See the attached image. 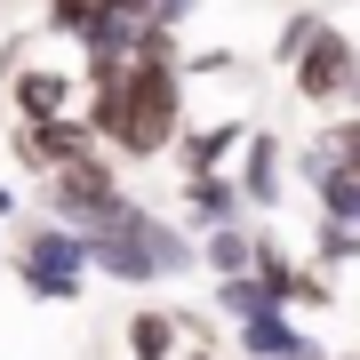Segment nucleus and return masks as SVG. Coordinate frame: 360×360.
Segmentation results:
<instances>
[{"label": "nucleus", "instance_id": "nucleus-1", "mask_svg": "<svg viewBox=\"0 0 360 360\" xmlns=\"http://www.w3.org/2000/svg\"><path fill=\"white\" fill-rule=\"evenodd\" d=\"M184 112H193L184 72H176V65H136V56H129V80H120V129L104 136V153H120L129 168L160 160L168 144H176Z\"/></svg>", "mask_w": 360, "mask_h": 360}, {"label": "nucleus", "instance_id": "nucleus-2", "mask_svg": "<svg viewBox=\"0 0 360 360\" xmlns=\"http://www.w3.org/2000/svg\"><path fill=\"white\" fill-rule=\"evenodd\" d=\"M49 217H65V224H80V232H96V224H112L120 208H129L136 193L120 184V153H104V144H89L80 160H65V168H49Z\"/></svg>", "mask_w": 360, "mask_h": 360}, {"label": "nucleus", "instance_id": "nucleus-3", "mask_svg": "<svg viewBox=\"0 0 360 360\" xmlns=\"http://www.w3.org/2000/svg\"><path fill=\"white\" fill-rule=\"evenodd\" d=\"M153 232H160V208L129 200L112 224H96V232H89V272H104V281H120V288H153V281H160Z\"/></svg>", "mask_w": 360, "mask_h": 360}, {"label": "nucleus", "instance_id": "nucleus-4", "mask_svg": "<svg viewBox=\"0 0 360 360\" xmlns=\"http://www.w3.org/2000/svg\"><path fill=\"white\" fill-rule=\"evenodd\" d=\"M232 184H240V200L257 208V217H272V208H288V136H272L248 120L240 153H232Z\"/></svg>", "mask_w": 360, "mask_h": 360}, {"label": "nucleus", "instance_id": "nucleus-5", "mask_svg": "<svg viewBox=\"0 0 360 360\" xmlns=\"http://www.w3.org/2000/svg\"><path fill=\"white\" fill-rule=\"evenodd\" d=\"M89 144H96V136H89L80 112H49V120H16V129H8V160L25 168V176H49V168L80 160Z\"/></svg>", "mask_w": 360, "mask_h": 360}, {"label": "nucleus", "instance_id": "nucleus-6", "mask_svg": "<svg viewBox=\"0 0 360 360\" xmlns=\"http://www.w3.org/2000/svg\"><path fill=\"white\" fill-rule=\"evenodd\" d=\"M352 49H360L352 32L321 25V32L304 40V56L288 65V89L304 96V104H345V72H352Z\"/></svg>", "mask_w": 360, "mask_h": 360}, {"label": "nucleus", "instance_id": "nucleus-7", "mask_svg": "<svg viewBox=\"0 0 360 360\" xmlns=\"http://www.w3.org/2000/svg\"><path fill=\"white\" fill-rule=\"evenodd\" d=\"M240 136H248V120H232V112H184V129H176V144H168V160H176V176L232 168Z\"/></svg>", "mask_w": 360, "mask_h": 360}, {"label": "nucleus", "instance_id": "nucleus-8", "mask_svg": "<svg viewBox=\"0 0 360 360\" xmlns=\"http://www.w3.org/2000/svg\"><path fill=\"white\" fill-rule=\"evenodd\" d=\"M16 272H89V232L65 217H25L16 232Z\"/></svg>", "mask_w": 360, "mask_h": 360}, {"label": "nucleus", "instance_id": "nucleus-9", "mask_svg": "<svg viewBox=\"0 0 360 360\" xmlns=\"http://www.w3.org/2000/svg\"><path fill=\"white\" fill-rule=\"evenodd\" d=\"M8 112L16 120H49V112H80V65L65 72V65H16L8 72Z\"/></svg>", "mask_w": 360, "mask_h": 360}, {"label": "nucleus", "instance_id": "nucleus-10", "mask_svg": "<svg viewBox=\"0 0 360 360\" xmlns=\"http://www.w3.org/2000/svg\"><path fill=\"white\" fill-rule=\"evenodd\" d=\"M232 217H248L232 168H200V176H184V193H176V224H184V232H208V224H232Z\"/></svg>", "mask_w": 360, "mask_h": 360}, {"label": "nucleus", "instance_id": "nucleus-11", "mask_svg": "<svg viewBox=\"0 0 360 360\" xmlns=\"http://www.w3.org/2000/svg\"><path fill=\"white\" fill-rule=\"evenodd\" d=\"M304 336L312 328H296L288 304H264V312H248V321H232V352H240V360H296Z\"/></svg>", "mask_w": 360, "mask_h": 360}, {"label": "nucleus", "instance_id": "nucleus-12", "mask_svg": "<svg viewBox=\"0 0 360 360\" xmlns=\"http://www.w3.org/2000/svg\"><path fill=\"white\" fill-rule=\"evenodd\" d=\"M200 240V272L217 281V272H248V257H257V224L248 217H232V224H208V232H193Z\"/></svg>", "mask_w": 360, "mask_h": 360}, {"label": "nucleus", "instance_id": "nucleus-13", "mask_svg": "<svg viewBox=\"0 0 360 360\" xmlns=\"http://www.w3.org/2000/svg\"><path fill=\"white\" fill-rule=\"evenodd\" d=\"M176 345H184L176 312H160V304L129 312V360H176Z\"/></svg>", "mask_w": 360, "mask_h": 360}, {"label": "nucleus", "instance_id": "nucleus-14", "mask_svg": "<svg viewBox=\"0 0 360 360\" xmlns=\"http://www.w3.org/2000/svg\"><path fill=\"white\" fill-rule=\"evenodd\" d=\"M72 49H80V56H129V49H136V16H120L112 0H104V8H96V25L80 32Z\"/></svg>", "mask_w": 360, "mask_h": 360}, {"label": "nucleus", "instance_id": "nucleus-15", "mask_svg": "<svg viewBox=\"0 0 360 360\" xmlns=\"http://www.w3.org/2000/svg\"><path fill=\"white\" fill-rule=\"evenodd\" d=\"M312 200H321V217H336V224H360V168H345L336 160L321 184H312Z\"/></svg>", "mask_w": 360, "mask_h": 360}, {"label": "nucleus", "instance_id": "nucleus-16", "mask_svg": "<svg viewBox=\"0 0 360 360\" xmlns=\"http://www.w3.org/2000/svg\"><path fill=\"white\" fill-rule=\"evenodd\" d=\"M136 65H184V25H160V16H136Z\"/></svg>", "mask_w": 360, "mask_h": 360}, {"label": "nucleus", "instance_id": "nucleus-17", "mask_svg": "<svg viewBox=\"0 0 360 360\" xmlns=\"http://www.w3.org/2000/svg\"><path fill=\"white\" fill-rule=\"evenodd\" d=\"M16 288H25L32 304H80V296H89V272H16Z\"/></svg>", "mask_w": 360, "mask_h": 360}, {"label": "nucleus", "instance_id": "nucleus-18", "mask_svg": "<svg viewBox=\"0 0 360 360\" xmlns=\"http://www.w3.org/2000/svg\"><path fill=\"white\" fill-rule=\"evenodd\" d=\"M281 304H288V312H328V304H336V288H328V272L296 264L288 281H281Z\"/></svg>", "mask_w": 360, "mask_h": 360}, {"label": "nucleus", "instance_id": "nucleus-19", "mask_svg": "<svg viewBox=\"0 0 360 360\" xmlns=\"http://www.w3.org/2000/svg\"><path fill=\"white\" fill-rule=\"evenodd\" d=\"M321 25H328V16H321V8H288V25H281V32H272V65H281V72H288V65H296V56H304V40H312V32H321Z\"/></svg>", "mask_w": 360, "mask_h": 360}, {"label": "nucleus", "instance_id": "nucleus-20", "mask_svg": "<svg viewBox=\"0 0 360 360\" xmlns=\"http://www.w3.org/2000/svg\"><path fill=\"white\" fill-rule=\"evenodd\" d=\"M312 264H360V224L321 217V232H312Z\"/></svg>", "mask_w": 360, "mask_h": 360}, {"label": "nucleus", "instance_id": "nucleus-21", "mask_svg": "<svg viewBox=\"0 0 360 360\" xmlns=\"http://www.w3.org/2000/svg\"><path fill=\"white\" fill-rule=\"evenodd\" d=\"M288 168H296V184H304V193H312V184H321L328 168H336V144H328L321 129H312V136H304V144H296V153H288Z\"/></svg>", "mask_w": 360, "mask_h": 360}, {"label": "nucleus", "instance_id": "nucleus-22", "mask_svg": "<svg viewBox=\"0 0 360 360\" xmlns=\"http://www.w3.org/2000/svg\"><path fill=\"white\" fill-rule=\"evenodd\" d=\"M96 8H104V0H49V16H40V25H49L56 40H80V32L96 25Z\"/></svg>", "mask_w": 360, "mask_h": 360}, {"label": "nucleus", "instance_id": "nucleus-23", "mask_svg": "<svg viewBox=\"0 0 360 360\" xmlns=\"http://www.w3.org/2000/svg\"><path fill=\"white\" fill-rule=\"evenodd\" d=\"M321 136L336 144V160H345V168H360V104H345V120H328Z\"/></svg>", "mask_w": 360, "mask_h": 360}, {"label": "nucleus", "instance_id": "nucleus-24", "mask_svg": "<svg viewBox=\"0 0 360 360\" xmlns=\"http://www.w3.org/2000/svg\"><path fill=\"white\" fill-rule=\"evenodd\" d=\"M176 360H217V336H184V345H176Z\"/></svg>", "mask_w": 360, "mask_h": 360}, {"label": "nucleus", "instance_id": "nucleus-25", "mask_svg": "<svg viewBox=\"0 0 360 360\" xmlns=\"http://www.w3.org/2000/svg\"><path fill=\"white\" fill-rule=\"evenodd\" d=\"M16 208H25V200H16V184H0V224H16Z\"/></svg>", "mask_w": 360, "mask_h": 360}, {"label": "nucleus", "instance_id": "nucleus-26", "mask_svg": "<svg viewBox=\"0 0 360 360\" xmlns=\"http://www.w3.org/2000/svg\"><path fill=\"white\" fill-rule=\"evenodd\" d=\"M345 104H360V49H352V72H345Z\"/></svg>", "mask_w": 360, "mask_h": 360}, {"label": "nucleus", "instance_id": "nucleus-27", "mask_svg": "<svg viewBox=\"0 0 360 360\" xmlns=\"http://www.w3.org/2000/svg\"><path fill=\"white\" fill-rule=\"evenodd\" d=\"M112 8H120V16H153V0H112Z\"/></svg>", "mask_w": 360, "mask_h": 360}, {"label": "nucleus", "instance_id": "nucleus-28", "mask_svg": "<svg viewBox=\"0 0 360 360\" xmlns=\"http://www.w3.org/2000/svg\"><path fill=\"white\" fill-rule=\"evenodd\" d=\"M328 360H360V352H328Z\"/></svg>", "mask_w": 360, "mask_h": 360}, {"label": "nucleus", "instance_id": "nucleus-29", "mask_svg": "<svg viewBox=\"0 0 360 360\" xmlns=\"http://www.w3.org/2000/svg\"><path fill=\"white\" fill-rule=\"evenodd\" d=\"M8 8H25V0H8Z\"/></svg>", "mask_w": 360, "mask_h": 360}, {"label": "nucleus", "instance_id": "nucleus-30", "mask_svg": "<svg viewBox=\"0 0 360 360\" xmlns=\"http://www.w3.org/2000/svg\"><path fill=\"white\" fill-rule=\"evenodd\" d=\"M0 8H8V0H0Z\"/></svg>", "mask_w": 360, "mask_h": 360}]
</instances>
